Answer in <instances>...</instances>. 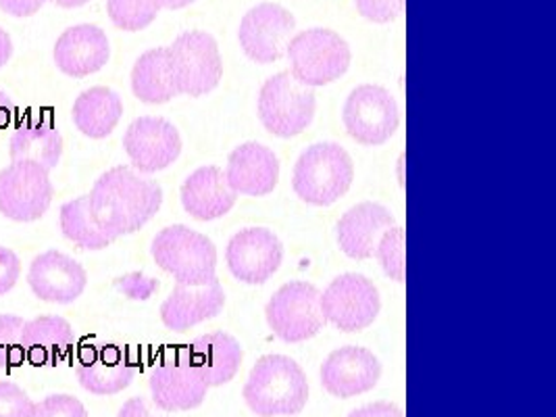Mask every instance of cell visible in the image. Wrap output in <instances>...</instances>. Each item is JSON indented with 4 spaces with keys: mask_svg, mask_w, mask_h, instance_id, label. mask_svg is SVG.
<instances>
[{
    "mask_svg": "<svg viewBox=\"0 0 556 417\" xmlns=\"http://www.w3.org/2000/svg\"><path fill=\"white\" fill-rule=\"evenodd\" d=\"M88 203L102 230L117 240L142 230L151 222L163 205V190L151 178L119 165L94 182Z\"/></svg>",
    "mask_w": 556,
    "mask_h": 417,
    "instance_id": "1",
    "label": "cell"
},
{
    "mask_svg": "<svg viewBox=\"0 0 556 417\" xmlns=\"http://www.w3.org/2000/svg\"><path fill=\"white\" fill-rule=\"evenodd\" d=\"M242 392L258 417L299 416L308 401V382L294 359L265 355L254 364Z\"/></svg>",
    "mask_w": 556,
    "mask_h": 417,
    "instance_id": "2",
    "label": "cell"
},
{
    "mask_svg": "<svg viewBox=\"0 0 556 417\" xmlns=\"http://www.w3.org/2000/svg\"><path fill=\"white\" fill-rule=\"evenodd\" d=\"M353 180L351 155L336 142H319L308 147L296 161L292 186L304 203L329 207L349 192Z\"/></svg>",
    "mask_w": 556,
    "mask_h": 417,
    "instance_id": "3",
    "label": "cell"
},
{
    "mask_svg": "<svg viewBox=\"0 0 556 417\" xmlns=\"http://www.w3.org/2000/svg\"><path fill=\"white\" fill-rule=\"evenodd\" d=\"M154 263L172 274L177 285L204 287L217 280L215 244L186 226H169L154 236L151 247Z\"/></svg>",
    "mask_w": 556,
    "mask_h": 417,
    "instance_id": "4",
    "label": "cell"
},
{
    "mask_svg": "<svg viewBox=\"0 0 556 417\" xmlns=\"http://www.w3.org/2000/svg\"><path fill=\"white\" fill-rule=\"evenodd\" d=\"M286 54L290 59V74L306 88L326 86L342 78L351 67L349 42L333 29L313 27L296 34Z\"/></svg>",
    "mask_w": 556,
    "mask_h": 417,
    "instance_id": "5",
    "label": "cell"
},
{
    "mask_svg": "<svg viewBox=\"0 0 556 417\" xmlns=\"http://www.w3.org/2000/svg\"><path fill=\"white\" fill-rule=\"evenodd\" d=\"M169 67L176 81L177 94L186 97H204L213 92L222 76L224 63L215 38L206 31H184L174 45L165 47Z\"/></svg>",
    "mask_w": 556,
    "mask_h": 417,
    "instance_id": "6",
    "label": "cell"
},
{
    "mask_svg": "<svg viewBox=\"0 0 556 417\" xmlns=\"http://www.w3.org/2000/svg\"><path fill=\"white\" fill-rule=\"evenodd\" d=\"M317 101L311 88L290 72H279L267 79L258 94V117L265 130L279 138L303 134L315 117Z\"/></svg>",
    "mask_w": 556,
    "mask_h": 417,
    "instance_id": "7",
    "label": "cell"
},
{
    "mask_svg": "<svg viewBox=\"0 0 556 417\" xmlns=\"http://www.w3.org/2000/svg\"><path fill=\"white\" fill-rule=\"evenodd\" d=\"M271 332L283 342H304L326 326L321 292L308 282H290L279 288L265 309Z\"/></svg>",
    "mask_w": 556,
    "mask_h": 417,
    "instance_id": "8",
    "label": "cell"
},
{
    "mask_svg": "<svg viewBox=\"0 0 556 417\" xmlns=\"http://www.w3.org/2000/svg\"><path fill=\"white\" fill-rule=\"evenodd\" d=\"M342 119L349 136L358 144L380 147L399 130L401 111L396 99L386 88L363 84L346 99Z\"/></svg>",
    "mask_w": 556,
    "mask_h": 417,
    "instance_id": "9",
    "label": "cell"
},
{
    "mask_svg": "<svg viewBox=\"0 0 556 417\" xmlns=\"http://www.w3.org/2000/svg\"><path fill=\"white\" fill-rule=\"evenodd\" d=\"M54 188L45 167L15 161L0 172V215L11 222H36L51 208Z\"/></svg>",
    "mask_w": 556,
    "mask_h": 417,
    "instance_id": "10",
    "label": "cell"
},
{
    "mask_svg": "<svg viewBox=\"0 0 556 417\" xmlns=\"http://www.w3.org/2000/svg\"><path fill=\"white\" fill-rule=\"evenodd\" d=\"M381 299L376 285L361 274L338 276L321 292V312L326 321L342 332H361L380 315Z\"/></svg>",
    "mask_w": 556,
    "mask_h": 417,
    "instance_id": "11",
    "label": "cell"
},
{
    "mask_svg": "<svg viewBox=\"0 0 556 417\" xmlns=\"http://www.w3.org/2000/svg\"><path fill=\"white\" fill-rule=\"evenodd\" d=\"M294 29L296 20L288 9L274 2H261L242 17L238 40L251 61L269 65L286 54Z\"/></svg>",
    "mask_w": 556,
    "mask_h": 417,
    "instance_id": "12",
    "label": "cell"
},
{
    "mask_svg": "<svg viewBox=\"0 0 556 417\" xmlns=\"http://www.w3.org/2000/svg\"><path fill=\"white\" fill-rule=\"evenodd\" d=\"M124 149L138 174H156L176 163L181 136L163 117H138L124 134Z\"/></svg>",
    "mask_w": 556,
    "mask_h": 417,
    "instance_id": "13",
    "label": "cell"
},
{
    "mask_svg": "<svg viewBox=\"0 0 556 417\" xmlns=\"http://www.w3.org/2000/svg\"><path fill=\"white\" fill-rule=\"evenodd\" d=\"M226 260L236 280L244 285H265L283 261V247L271 230L247 228L229 240Z\"/></svg>",
    "mask_w": 556,
    "mask_h": 417,
    "instance_id": "14",
    "label": "cell"
},
{
    "mask_svg": "<svg viewBox=\"0 0 556 417\" xmlns=\"http://www.w3.org/2000/svg\"><path fill=\"white\" fill-rule=\"evenodd\" d=\"M152 401L163 412H192L203 405L206 382L184 353L154 365L151 371Z\"/></svg>",
    "mask_w": 556,
    "mask_h": 417,
    "instance_id": "15",
    "label": "cell"
},
{
    "mask_svg": "<svg viewBox=\"0 0 556 417\" xmlns=\"http://www.w3.org/2000/svg\"><path fill=\"white\" fill-rule=\"evenodd\" d=\"M380 359L363 346H342L321 365V384L336 399H353L380 382Z\"/></svg>",
    "mask_w": 556,
    "mask_h": 417,
    "instance_id": "16",
    "label": "cell"
},
{
    "mask_svg": "<svg viewBox=\"0 0 556 417\" xmlns=\"http://www.w3.org/2000/svg\"><path fill=\"white\" fill-rule=\"evenodd\" d=\"M27 285L40 301L70 305L84 294L88 287V274L70 255L61 251H47L31 261Z\"/></svg>",
    "mask_w": 556,
    "mask_h": 417,
    "instance_id": "17",
    "label": "cell"
},
{
    "mask_svg": "<svg viewBox=\"0 0 556 417\" xmlns=\"http://www.w3.org/2000/svg\"><path fill=\"white\" fill-rule=\"evenodd\" d=\"M138 374V364L131 362L124 349L115 344L86 349L76 364L79 387L97 396H109L126 391Z\"/></svg>",
    "mask_w": 556,
    "mask_h": 417,
    "instance_id": "18",
    "label": "cell"
},
{
    "mask_svg": "<svg viewBox=\"0 0 556 417\" xmlns=\"http://www.w3.org/2000/svg\"><path fill=\"white\" fill-rule=\"evenodd\" d=\"M111 47L101 27L92 24L65 29L54 45V63L70 78H86L109 63Z\"/></svg>",
    "mask_w": 556,
    "mask_h": 417,
    "instance_id": "19",
    "label": "cell"
},
{
    "mask_svg": "<svg viewBox=\"0 0 556 417\" xmlns=\"http://www.w3.org/2000/svg\"><path fill=\"white\" fill-rule=\"evenodd\" d=\"M396 226L394 215L380 203H361L349 208L338 226L336 236L344 255L365 261L374 257L381 235Z\"/></svg>",
    "mask_w": 556,
    "mask_h": 417,
    "instance_id": "20",
    "label": "cell"
},
{
    "mask_svg": "<svg viewBox=\"0 0 556 417\" xmlns=\"http://www.w3.org/2000/svg\"><path fill=\"white\" fill-rule=\"evenodd\" d=\"M226 292L219 280L204 287L176 285L174 292L161 305V319L167 330L188 332L190 328L217 317L224 312Z\"/></svg>",
    "mask_w": 556,
    "mask_h": 417,
    "instance_id": "21",
    "label": "cell"
},
{
    "mask_svg": "<svg viewBox=\"0 0 556 417\" xmlns=\"http://www.w3.org/2000/svg\"><path fill=\"white\" fill-rule=\"evenodd\" d=\"M226 178L236 194L267 197L278 186V156L258 142L240 144L229 155Z\"/></svg>",
    "mask_w": 556,
    "mask_h": 417,
    "instance_id": "22",
    "label": "cell"
},
{
    "mask_svg": "<svg viewBox=\"0 0 556 417\" xmlns=\"http://www.w3.org/2000/svg\"><path fill=\"white\" fill-rule=\"evenodd\" d=\"M238 194L231 190L226 178L215 165L197 169L181 186V205L188 215L201 222H211L228 215L236 205Z\"/></svg>",
    "mask_w": 556,
    "mask_h": 417,
    "instance_id": "23",
    "label": "cell"
},
{
    "mask_svg": "<svg viewBox=\"0 0 556 417\" xmlns=\"http://www.w3.org/2000/svg\"><path fill=\"white\" fill-rule=\"evenodd\" d=\"M186 359L203 376L206 387H224L231 382L242 365V346L228 332H211L194 340L186 351Z\"/></svg>",
    "mask_w": 556,
    "mask_h": 417,
    "instance_id": "24",
    "label": "cell"
},
{
    "mask_svg": "<svg viewBox=\"0 0 556 417\" xmlns=\"http://www.w3.org/2000/svg\"><path fill=\"white\" fill-rule=\"evenodd\" d=\"M22 342L29 364L54 365L72 353L76 332L65 317L40 315L24 324Z\"/></svg>",
    "mask_w": 556,
    "mask_h": 417,
    "instance_id": "25",
    "label": "cell"
},
{
    "mask_svg": "<svg viewBox=\"0 0 556 417\" xmlns=\"http://www.w3.org/2000/svg\"><path fill=\"white\" fill-rule=\"evenodd\" d=\"M9 155L11 163L29 161L51 172L63 155V136L47 119H26L11 134Z\"/></svg>",
    "mask_w": 556,
    "mask_h": 417,
    "instance_id": "26",
    "label": "cell"
},
{
    "mask_svg": "<svg viewBox=\"0 0 556 417\" xmlns=\"http://www.w3.org/2000/svg\"><path fill=\"white\" fill-rule=\"evenodd\" d=\"M124 115L122 97L106 88L94 86L81 92L74 103V124L77 130L88 138L101 140L117 128Z\"/></svg>",
    "mask_w": 556,
    "mask_h": 417,
    "instance_id": "27",
    "label": "cell"
},
{
    "mask_svg": "<svg viewBox=\"0 0 556 417\" xmlns=\"http://www.w3.org/2000/svg\"><path fill=\"white\" fill-rule=\"evenodd\" d=\"M131 92L138 101L147 104L169 103L179 97L165 49H152L140 54L131 70Z\"/></svg>",
    "mask_w": 556,
    "mask_h": 417,
    "instance_id": "28",
    "label": "cell"
},
{
    "mask_svg": "<svg viewBox=\"0 0 556 417\" xmlns=\"http://www.w3.org/2000/svg\"><path fill=\"white\" fill-rule=\"evenodd\" d=\"M59 224L63 236L86 251H101L111 242H115L94 219L88 203V194L65 203L59 213Z\"/></svg>",
    "mask_w": 556,
    "mask_h": 417,
    "instance_id": "29",
    "label": "cell"
},
{
    "mask_svg": "<svg viewBox=\"0 0 556 417\" xmlns=\"http://www.w3.org/2000/svg\"><path fill=\"white\" fill-rule=\"evenodd\" d=\"M161 9V0H106L111 22L124 31H140L151 26Z\"/></svg>",
    "mask_w": 556,
    "mask_h": 417,
    "instance_id": "30",
    "label": "cell"
},
{
    "mask_svg": "<svg viewBox=\"0 0 556 417\" xmlns=\"http://www.w3.org/2000/svg\"><path fill=\"white\" fill-rule=\"evenodd\" d=\"M405 228L394 226L381 235L376 247V255L380 261L381 269L394 282H405Z\"/></svg>",
    "mask_w": 556,
    "mask_h": 417,
    "instance_id": "31",
    "label": "cell"
},
{
    "mask_svg": "<svg viewBox=\"0 0 556 417\" xmlns=\"http://www.w3.org/2000/svg\"><path fill=\"white\" fill-rule=\"evenodd\" d=\"M24 324L26 319L17 315H9V313L0 315V369H13L26 362L24 342H22Z\"/></svg>",
    "mask_w": 556,
    "mask_h": 417,
    "instance_id": "32",
    "label": "cell"
},
{
    "mask_svg": "<svg viewBox=\"0 0 556 417\" xmlns=\"http://www.w3.org/2000/svg\"><path fill=\"white\" fill-rule=\"evenodd\" d=\"M31 417H88V412L72 394H51L34 405Z\"/></svg>",
    "mask_w": 556,
    "mask_h": 417,
    "instance_id": "33",
    "label": "cell"
},
{
    "mask_svg": "<svg viewBox=\"0 0 556 417\" xmlns=\"http://www.w3.org/2000/svg\"><path fill=\"white\" fill-rule=\"evenodd\" d=\"M34 403L27 392L13 384L0 380V417H31Z\"/></svg>",
    "mask_w": 556,
    "mask_h": 417,
    "instance_id": "34",
    "label": "cell"
},
{
    "mask_svg": "<svg viewBox=\"0 0 556 417\" xmlns=\"http://www.w3.org/2000/svg\"><path fill=\"white\" fill-rule=\"evenodd\" d=\"M356 9L374 24H390L403 13L405 0H356Z\"/></svg>",
    "mask_w": 556,
    "mask_h": 417,
    "instance_id": "35",
    "label": "cell"
},
{
    "mask_svg": "<svg viewBox=\"0 0 556 417\" xmlns=\"http://www.w3.org/2000/svg\"><path fill=\"white\" fill-rule=\"evenodd\" d=\"M22 276V260L15 251L0 247V296L11 292Z\"/></svg>",
    "mask_w": 556,
    "mask_h": 417,
    "instance_id": "36",
    "label": "cell"
},
{
    "mask_svg": "<svg viewBox=\"0 0 556 417\" xmlns=\"http://www.w3.org/2000/svg\"><path fill=\"white\" fill-rule=\"evenodd\" d=\"M49 0H0V9L13 17H31L36 15Z\"/></svg>",
    "mask_w": 556,
    "mask_h": 417,
    "instance_id": "37",
    "label": "cell"
},
{
    "mask_svg": "<svg viewBox=\"0 0 556 417\" xmlns=\"http://www.w3.org/2000/svg\"><path fill=\"white\" fill-rule=\"evenodd\" d=\"M349 417H405L403 416V412H401V407L399 405H394V403H386V401H380V403H369V405H363V407H358V409H354L351 412V416Z\"/></svg>",
    "mask_w": 556,
    "mask_h": 417,
    "instance_id": "38",
    "label": "cell"
},
{
    "mask_svg": "<svg viewBox=\"0 0 556 417\" xmlns=\"http://www.w3.org/2000/svg\"><path fill=\"white\" fill-rule=\"evenodd\" d=\"M117 417H154L147 405V401L142 396H134L124 403V407L119 409Z\"/></svg>",
    "mask_w": 556,
    "mask_h": 417,
    "instance_id": "39",
    "label": "cell"
},
{
    "mask_svg": "<svg viewBox=\"0 0 556 417\" xmlns=\"http://www.w3.org/2000/svg\"><path fill=\"white\" fill-rule=\"evenodd\" d=\"M15 115V104L0 90V130H4Z\"/></svg>",
    "mask_w": 556,
    "mask_h": 417,
    "instance_id": "40",
    "label": "cell"
},
{
    "mask_svg": "<svg viewBox=\"0 0 556 417\" xmlns=\"http://www.w3.org/2000/svg\"><path fill=\"white\" fill-rule=\"evenodd\" d=\"M11 56H13V40H11V36L0 27V70L9 63Z\"/></svg>",
    "mask_w": 556,
    "mask_h": 417,
    "instance_id": "41",
    "label": "cell"
},
{
    "mask_svg": "<svg viewBox=\"0 0 556 417\" xmlns=\"http://www.w3.org/2000/svg\"><path fill=\"white\" fill-rule=\"evenodd\" d=\"M163 2V9H169V11H177V9H184L188 4H192L194 0H161Z\"/></svg>",
    "mask_w": 556,
    "mask_h": 417,
    "instance_id": "42",
    "label": "cell"
},
{
    "mask_svg": "<svg viewBox=\"0 0 556 417\" xmlns=\"http://www.w3.org/2000/svg\"><path fill=\"white\" fill-rule=\"evenodd\" d=\"M56 7H61V9H77V7H84L86 2H90V0H52Z\"/></svg>",
    "mask_w": 556,
    "mask_h": 417,
    "instance_id": "43",
    "label": "cell"
}]
</instances>
